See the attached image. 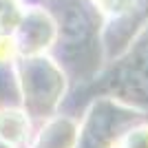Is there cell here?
<instances>
[{"instance_id": "cell-1", "label": "cell", "mask_w": 148, "mask_h": 148, "mask_svg": "<svg viewBox=\"0 0 148 148\" xmlns=\"http://www.w3.org/2000/svg\"><path fill=\"white\" fill-rule=\"evenodd\" d=\"M62 84V73L51 60H31L25 66V86H29V102L36 108H49L56 104Z\"/></svg>"}, {"instance_id": "cell-2", "label": "cell", "mask_w": 148, "mask_h": 148, "mask_svg": "<svg viewBox=\"0 0 148 148\" xmlns=\"http://www.w3.org/2000/svg\"><path fill=\"white\" fill-rule=\"evenodd\" d=\"M128 117H130V113L119 111L111 102H99L93 108L91 117H88L86 128H84V133L80 137V146L77 148H108V144L115 139V135L106 133V130L117 128L119 124H124Z\"/></svg>"}, {"instance_id": "cell-3", "label": "cell", "mask_w": 148, "mask_h": 148, "mask_svg": "<svg viewBox=\"0 0 148 148\" xmlns=\"http://www.w3.org/2000/svg\"><path fill=\"white\" fill-rule=\"evenodd\" d=\"M20 36H22V47L27 51H38L47 47L56 36V25L44 11H29L22 13L20 18Z\"/></svg>"}, {"instance_id": "cell-4", "label": "cell", "mask_w": 148, "mask_h": 148, "mask_svg": "<svg viewBox=\"0 0 148 148\" xmlns=\"http://www.w3.org/2000/svg\"><path fill=\"white\" fill-rule=\"evenodd\" d=\"M75 128L69 119H56L42 130L36 148H71L75 142Z\"/></svg>"}, {"instance_id": "cell-5", "label": "cell", "mask_w": 148, "mask_h": 148, "mask_svg": "<svg viewBox=\"0 0 148 148\" xmlns=\"http://www.w3.org/2000/svg\"><path fill=\"white\" fill-rule=\"evenodd\" d=\"M27 130H29V124L20 111H13V108L0 111V139L5 144H22Z\"/></svg>"}, {"instance_id": "cell-6", "label": "cell", "mask_w": 148, "mask_h": 148, "mask_svg": "<svg viewBox=\"0 0 148 148\" xmlns=\"http://www.w3.org/2000/svg\"><path fill=\"white\" fill-rule=\"evenodd\" d=\"M124 148H148V126L146 128L130 130V135L126 137Z\"/></svg>"}, {"instance_id": "cell-7", "label": "cell", "mask_w": 148, "mask_h": 148, "mask_svg": "<svg viewBox=\"0 0 148 148\" xmlns=\"http://www.w3.org/2000/svg\"><path fill=\"white\" fill-rule=\"evenodd\" d=\"M16 53V42L9 36H0V62H7Z\"/></svg>"}, {"instance_id": "cell-8", "label": "cell", "mask_w": 148, "mask_h": 148, "mask_svg": "<svg viewBox=\"0 0 148 148\" xmlns=\"http://www.w3.org/2000/svg\"><path fill=\"white\" fill-rule=\"evenodd\" d=\"M0 148H9V144H2V139H0Z\"/></svg>"}]
</instances>
